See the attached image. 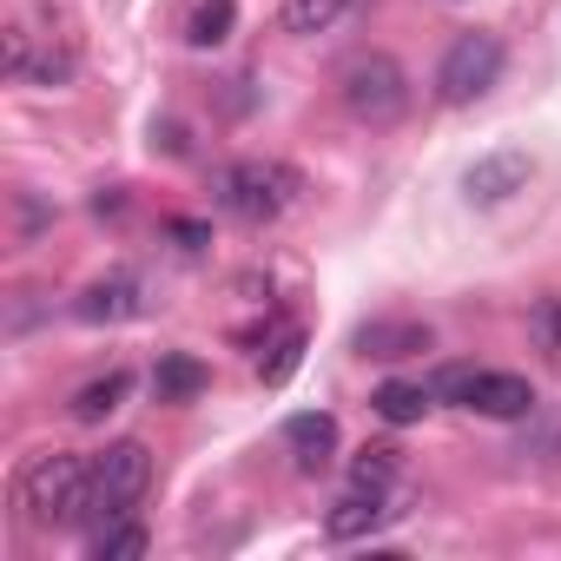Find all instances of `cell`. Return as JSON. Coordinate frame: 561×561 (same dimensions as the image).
I'll return each mask as SVG.
<instances>
[{
    "label": "cell",
    "mask_w": 561,
    "mask_h": 561,
    "mask_svg": "<svg viewBox=\"0 0 561 561\" xmlns=\"http://www.w3.org/2000/svg\"><path fill=\"white\" fill-rule=\"evenodd\" d=\"M528 331H535V344H541V351H554V357H561V298H541V305L528 311Z\"/></svg>",
    "instance_id": "obj_21"
},
{
    "label": "cell",
    "mask_w": 561,
    "mask_h": 561,
    "mask_svg": "<svg viewBox=\"0 0 561 561\" xmlns=\"http://www.w3.org/2000/svg\"><path fill=\"white\" fill-rule=\"evenodd\" d=\"M397 449L390 443H377V449H357V462H351V482L357 489H397Z\"/></svg>",
    "instance_id": "obj_20"
},
{
    "label": "cell",
    "mask_w": 561,
    "mask_h": 561,
    "mask_svg": "<svg viewBox=\"0 0 561 561\" xmlns=\"http://www.w3.org/2000/svg\"><path fill=\"white\" fill-rule=\"evenodd\" d=\"M351 14H357V0H285V8H277V27L291 41H318V34H337Z\"/></svg>",
    "instance_id": "obj_13"
},
{
    "label": "cell",
    "mask_w": 561,
    "mask_h": 561,
    "mask_svg": "<svg viewBox=\"0 0 561 561\" xmlns=\"http://www.w3.org/2000/svg\"><path fill=\"white\" fill-rule=\"evenodd\" d=\"M126 397H133V370H106V377H93V383L73 397V423H106Z\"/></svg>",
    "instance_id": "obj_16"
},
{
    "label": "cell",
    "mask_w": 561,
    "mask_h": 561,
    "mask_svg": "<svg viewBox=\"0 0 561 561\" xmlns=\"http://www.w3.org/2000/svg\"><path fill=\"white\" fill-rule=\"evenodd\" d=\"M285 449L298 456L305 476L331 469V456H337V416H331V410H305V416H291V423H285Z\"/></svg>",
    "instance_id": "obj_12"
},
{
    "label": "cell",
    "mask_w": 561,
    "mask_h": 561,
    "mask_svg": "<svg viewBox=\"0 0 561 561\" xmlns=\"http://www.w3.org/2000/svg\"><path fill=\"white\" fill-rule=\"evenodd\" d=\"M87 489H93V462H87V456H73V449H41V456H27V462L14 469L8 502H14V522H21V528L54 535V528H87Z\"/></svg>",
    "instance_id": "obj_1"
},
{
    "label": "cell",
    "mask_w": 561,
    "mask_h": 561,
    "mask_svg": "<svg viewBox=\"0 0 561 561\" xmlns=\"http://www.w3.org/2000/svg\"><path fill=\"white\" fill-rule=\"evenodd\" d=\"M298 198H305V172L285 159H231L211 179V205L238 225H277Z\"/></svg>",
    "instance_id": "obj_2"
},
{
    "label": "cell",
    "mask_w": 561,
    "mask_h": 561,
    "mask_svg": "<svg viewBox=\"0 0 561 561\" xmlns=\"http://www.w3.org/2000/svg\"><path fill=\"white\" fill-rule=\"evenodd\" d=\"M502 67H508L502 41L482 34V27H469V34H456V41L443 47V60H436V100H443V106H476L482 93H495Z\"/></svg>",
    "instance_id": "obj_6"
},
{
    "label": "cell",
    "mask_w": 561,
    "mask_h": 561,
    "mask_svg": "<svg viewBox=\"0 0 561 561\" xmlns=\"http://www.w3.org/2000/svg\"><path fill=\"white\" fill-rule=\"evenodd\" d=\"M0 67L21 87H67L80 73V47L67 27H34V21H14L0 34Z\"/></svg>",
    "instance_id": "obj_4"
},
{
    "label": "cell",
    "mask_w": 561,
    "mask_h": 561,
    "mask_svg": "<svg viewBox=\"0 0 561 561\" xmlns=\"http://www.w3.org/2000/svg\"><path fill=\"white\" fill-rule=\"evenodd\" d=\"M298 364H305V324H277V331L264 337V351H257V377L277 390V383L298 377Z\"/></svg>",
    "instance_id": "obj_15"
},
{
    "label": "cell",
    "mask_w": 561,
    "mask_h": 561,
    "mask_svg": "<svg viewBox=\"0 0 561 561\" xmlns=\"http://www.w3.org/2000/svg\"><path fill=\"white\" fill-rule=\"evenodd\" d=\"M337 100L357 126H397L410 113V73L390 54H357L337 73Z\"/></svg>",
    "instance_id": "obj_3"
},
{
    "label": "cell",
    "mask_w": 561,
    "mask_h": 561,
    "mask_svg": "<svg viewBox=\"0 0 561 561\" xmlns=\"http://www.w3.org/2000/svg\"><path fill=\"white\" fill-rule=\"evenodd\" d=\"M231 27H238V0H198L192 21H185V41L205 54V47H225V41H231Z\"/></svg>",
    "instance_id": "obj_19"
},
{
    "label": "cell",
    "mask_w": 561,
    "mask_h": 561,
    "mask_svg": "<svg viewBox=\"0 0 561 561\" xmlns=\"http://www.w3.org/2000/svg\"><path fill=\"white\" fill-rule=\"evenodd\" d=\"M152 390H159V403H192V397L205 390V364H198V357H185V351H172V357H159Z\"/></svg>",
    "instance_id": "obj_18"
},
{
    "label": "cell",
    "mask_w": 561,
    "mask_h": 561,
    "mask_svg": "<svg viewBox=\"0 0 561 561\" xmlns=\"http://www.w3.org/2000/svg\"><path fill=\"white\" fill-rule=\"evenodd\" d=\"M430 344H436V331L416 324V318H370V324L351 331V351L370 357V364H403V357H423Z\"/></svg>",
    "instance_id": "obj_8"
},
{
    "label": "cell",
    "mask_w": 561,
    "mask_h": 561,
    "mask_svg": "<svg viewBox=\"0 0 561 561\" xmlns=\"http://www.w3.org/2000/svg\"><path fill=\"white\" fill-rule=\"evenodd\" d=\"M93 462V489H87V528L106 522V515H133V502L152 489V449L146 443H106Z\"/></svg>",
    "instance_id": "obj_7"
},
{
    "label": "cell",
    "mask_w": 561,
    "mask_h": 561,
    "mask_svg": "<svg viewBox=\"0 0 561 561\" xmlns=\"http://www.w3.org/2000/svg\"><path fill=\"white\" fill-rule=\"evenodd\" d=\"M436 403H456V410H476V416H495V423H515L535 410V383L515 377V370H476V364H449L436 383Z\"/></svg>",
    "instance_id": "obj_5"
},
{
    "label": "cell",
    "mask_w": 561,
    "mask_h": 561,
    "mask_svg": "<svg viewBox=\"0 0 561 561\" xmlns=\"http://www.w3.org/2000/svg\"><path fill=\"white\" fill-rule=\"evenodd\" d=\"M73 318L80 324H133V318H146V285L139 277H100V285H87L80 298H73Z\"/></svg>",
    "instance_id": "obj_10"
},
{
    "label": "cell",
    "mask_w": 561,
    "mask_h": 561,
    "mask_svg": "<svg viewBox=\"0 0 561 561\" xmlns=\"http://www.w3.org/2000/svg\"><path fill=\"white\" fill-rule=\"evenodd\" d=\"M390 515H397V508H390V489H357V482H351V495L331 502L324 535H331V541H370Z\"/></svg>",
    "instance_id": "obj_11"
},
{
    "label": "cell",
    "mask_w": 561,
    "mask_h": 561,
    "mask_svg": "<svg viewBox=\"0 0 561 561\" xmlns=\"http://www.w3.org/2000/svg\"><path fill=\"white\" fill-rule=\"evenodd\" d=\"M528 179H535L528 152H482V159L462 172V198H469V205H508L515 192H528Z\"/></svg>",
    "instance_id": "obj_9"
},
{
    "label": "cell",
    "mask_w": 561,
    "mask_h": 561,
    "mask_svg": "<svg viewBox=\"0 0 561 561\" xmlns=\"http://www.w3.org/2000/svg\"><path fill=\"white\" fill-rule=\"evenodd\" d=\"M146 541H152L146 522H133V515H106V522L87 528V554H93V561H139Z\"/></svg>",
    "instance_id": "obj_14"
},
{
    "label": "cell",
    "mask_w": 561,
    "mask_h": 561,
    "mask_svg": "<svg viewBox=\"0 0 561 561\" xmlns=\"http://www.w3.org/2000/svg\"><path fill=\"white\" fill-rule=\"evenodd\" d=\"M370 403H377V416H383V423L410 430V423H423V416L436 410V390H430V383H383Z\"/></svg>",
    "instance_id": "obj_17"
}]
</instances>
